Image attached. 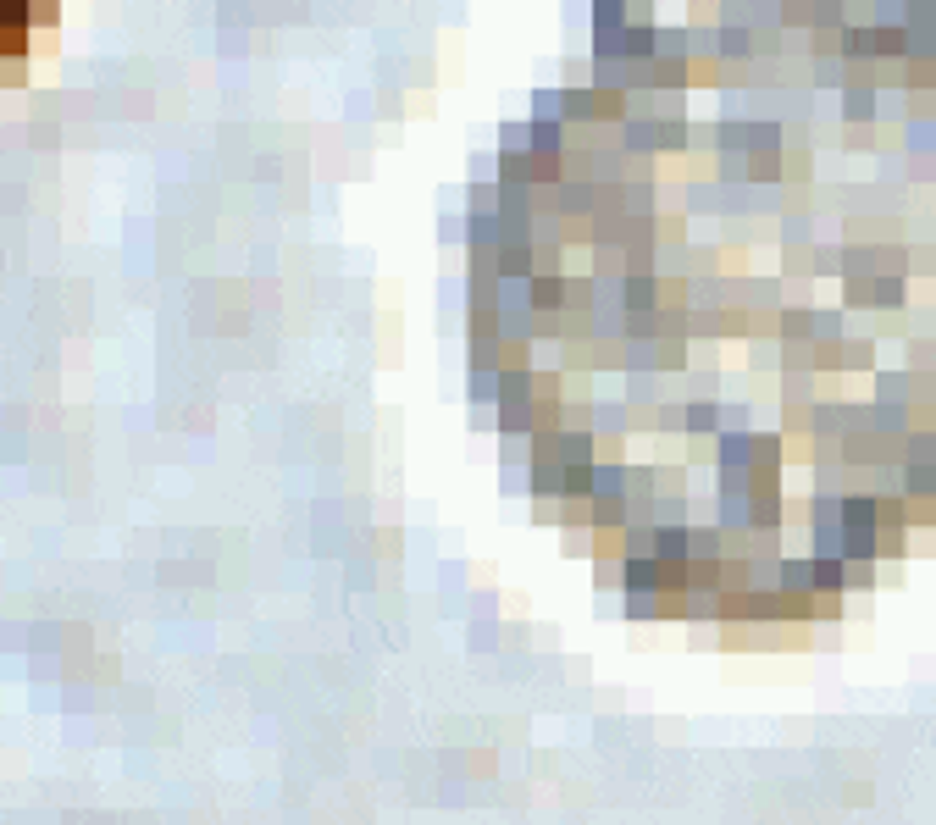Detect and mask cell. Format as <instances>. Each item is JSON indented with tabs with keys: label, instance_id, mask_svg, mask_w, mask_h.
<instances>
[{
	"label": "cell",
	"instance_id": "3",
	"mask_svg": "<svg viewBox=\"0 0 936 825\" xmlns=\"http://www.w3.org/2000/svg\"><path fill=\"white\" fill-rule=\"evenodd\" d=\"M0 84H6V61H0Z\"/></svg>",
	"mask_w": 936,
	"mask_h": 825
},
{
	"label": "cell",
	"instance_id": "1",
	"mask_svg": "<svg viewBox=\"0 0 936 825\" xmlns=\"http://www.w3.org/2000/svg\"><path fill=\"white\" fill-rule=\"evenodd\" d=\"M28 39L34 28H0V61H28Z\"/></svg>",
	"mask_w": 936,
	"mask_h": 825
},
{
	"label": "cell",
	"instance_id": "2",
	"mask_svg": "<svg viewBox=\"0 0 936 825\" xmlns=\"http://www.w3.org/2000/svg\"><path fill=\"white\" fill-rule=\"evenodd\" d=\"M56 17H61V0H34L28 23H34V28H56Z\"/></svg>",
	"mask_w": 936,
	"mask_h": 825
}]
</instances>
